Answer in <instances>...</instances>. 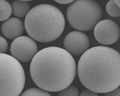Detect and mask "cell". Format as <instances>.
Listing matches in <instances>:
<instances>
[{
  "instance_id": "6da1fadb",
  "label": "cell",
  "mask_w": 120,
  "mask_h": 96,
  "mask_svg": "<svg viewBox=\"0 0 120 96\" xmlns=\"http://www.w3.org/2000/svg\"><path fill=\"white\" fill-rule=\"evenodd\" d=\"M79 79L87 89L106 93L120 85V54L113 48L96 46L83 53L76 68Z\"/></svg>"
},
{
  "instance_id": "7a4b0ae2",
  "label": "cell",
  "mask_w": 120,
  "mask_h": 96,
  "mask_svg": "<svg viewBox=\"0 0 120 96\" xmlns=\"http://www.w3.org/2000/svg\"><path fill=\"white\" fill-rule=\"evenodd\" d=\"M30 72L33 82L41 89L57 92L74 81L76 64L73 56L64 49L51 46L40 50L34 56Z\"/></svg>"
},
{
  "instance_id": "3957f363",
  "label": "cell",
  "mask_w": 120,
  "mask_h": 96,
  "mask_svg": "<svg viewBox=\"0 0 120 96\" xmlns=\"http://www.w3.org/2000/svg\"><path fill=\"white\" fill-rule=\"evenodd\" d=\"M65 18L59 8L51 4H40L28 12L25 18L24 28L34 41L49 43L63 33Z\"/></svg>"
},
{
  "instance_id": "277c9868",
  "label": "cell",
  "mask_w": 120,
  "mask_h": 96,
  "mask_svg": "<svg viewBox=\"0 0 120 96\" xmlns=\"http://www.w3.org/2000/svg\"><path fill=\"white\" fill-rule=\"evenodd\" d=\"M67 18L74 28L89 31L93 30L103 17L101 5L94 0H76L67 9Z\"/></svg>"
},
{
  "instance_id": "5b68a950",
  "label": "cell",
  "mask_w": 120,
  "mask_h": 96,
  "mask_svg": "<svg viewBox=\"0 0 120 96\" xmlns=\"http://www.w3.org/2000/svg\"><path fill=\"white\" fill-rule=\"evenodd\" d=\"M25 80L21 64L11 56L0 53V96H19Z\"/></svg>"
},
{
  "instance_id": "8992f818",
  "label": "cell",
  "mask_w": 120,
  "mask_h": 96,
  "mask_svg": "<svg viewBox=\"0 0 120 96\" xmlns=\"http://www.w3.org/2000/svg\"><path fill=\"white\" fill-rule=\"evenodd\" d=\"M11 56L20 62H28L38 52L37 44L27 36H20L14 40L10 48Z\"/></svg>"
},
{
  "instance_id": "52a82bcc",
  "label": "cell",
  "mask_w": 120,
  "mask_h": 96,
  "mask_svg": "<svg viewBox=\"0 0 120 96\" xmlns=\"http://www.w3.org/2000/svg\"><path fill=\"white\" fill-rule=\"evenodd\" d=\"M94 35L101 44L105 45H112L117 42L120 38V27L111 20H101L94 28Z\"/></svg>"
},
{
  "instance_id": "ba28073f",
  "label": "cell",
  "mask_w": 120,
  "mask_h": 96,
  "mask_svg": "<svg viewBox=\"0 0 120 96\" xmlns=\"http://www.w3.org/2000/svg\"><path fill=\"white\" fill-rule=\"evenodd\" d=\"M64 47L71 56H82L89 49L90 40L84 32L78 31H71L64 38Z\"/></svg>"
},
{
  "instance_id": "9c48e42d",
  "label": "cell",
  "mask_w": 120,
  "mask_h": 96,
  "mask_svg": "<svg viewBox=\"0 0 120 96\" xmlns=\"http://www.w3.org/2000/svg\"><path fill=\"white\" fill-rule=\"evenodd\" d=\"M1 31L3 35L7 38L15 39L23 34L24 31V25L21 20L17 18H10L3 23Z\"/></svg>"
},
{
  "instance_id": "30bf717a",
  "label": "cell",
  "mask_w": 120,
  "mask_h": 96,
  "mask_svg": "<svg viewBox=\"0 0 120 96\" xmlns=\"http://www.w3.org/2000/svg\"><path fill=\"white\" fill-rule=\"evenodd\" d=\"M12 13L18 18H24L30 10V4L25 1H15L11 5Z\"/></svg>"
},
{
  "instance_id": "8fae6325",
  "label": "cell",
  "mask_w": 120,
  "mask_h": 96,
  "mask_svg": "<svg viewBox=\"0 0 120 96\" xmlns=\"http://www.w3.org/2000/svg\"><path fill=\"white\" fill-rule=\"evenodd\" d=\"M10 4L6 0H0V21H6L11 15Z\"/></svg>"
},
{
  "instance_id": "7c38bea8",
  "label": "cell",
  "mask_w": 120,
  "mask_h": 96,
  "mask_svg": "<svg viewBox=\"0 0 120 96\" xmlns=\"http://www.w3.org/2000/svg\"><path fill=\"white\" fill-rule=\"evenodd\" d=\"M106 11L109 16L112 17H120V8L116 5L115 0H111L107 3L106 5Z\"/></svg>"
},
{
  "instance_id": "4fadbf2b",
  "label": "cell",
  "mask_w": 120,
  "mask_h": 96,
  "mask_svg": "<svg viewBox=\"0 0 120 96\" xmlns=\"http://www.w3.org/2000/svg\"><path fill=\"white\" fill-rule=\"evenodd\" d=\"M19 96H51L47 91L33 87L24 91Z\"/></svg>"
},
{
  "instance_id": "5bb4252c",
  "label": "cell",
  "mask_w": 120,
  "mask_h": 96,
  "mask_svg": "<svg viewBox=\"0 0 120 96\" xmlns=\"http://www.w3.org/2000/svg\"><path fill=\"white\" fill-rule=\"evenodd\" d=\"M58 96H79V91L76 86L70 85L66 89L59 91Z\"/></svg>"
},
{
  "instance_id": "9a60e30c",
  "label": "cell",
  "mask_w": 120,
  "mask_h": 96,
  "mask_svg": "<svg viewBox=\"0 0 120 96\" xmlns=\"http://www.w3.org/2000/svg\"><path fill=\"white\" fill-rule=\"evenodd\" d=\"M8 48V43L5 38L0 37V53H5Z\"/></svg>"
},
{
  "instance_id": "2e32d148",
  "label": "cell",
  "mask_w": 120,
  "mask_h": 96,
  "mask_svg": "<svg viewBox=\"0 0 120 96\" xmlns=\"http://www.w3.org/2000/svg\"><path fill=\"white\" fill-rule=\"evenodd\" d=\"M105 96H120V87L116 88L113 91L105 93Z\"/></svg>"
},
{
  "instance_id": "e0dca14e",
  "label": "cell",
  "mask_w": 120,
  "mask_h": 96,
  "mask_svg": "<svg viewBox=\"0 0 120 96\" xmlns=\"http://www.w3.org/2000/svg\"><path fill=\"white\" fill-rule=\"evenodd\" d=\"M79 96H98V94L97 93H94L93 91L86 89L82 91L80 93V95H79Z\"/></svg>"
},
{
  "instance_id": "ac0fdd59",
  "label": "cell",
  "mask_w": 120,
  "mask_h": 96,
  "mask_svg": "<svg viewBox=\"0 0 120 96\" xmlns=\"http://www.w3.org/2000/svg\"><path fill=\"white\" fill-rule=\"evenodd\" d=\"M55 2L60 4H70L73 1L71 0H55Z\"/></svg>"
},
{
  "instance_id": "d6986e66",
  "label": "cell",
  "mask_w": 120,
  "mask_h": 96,
  "mask_svg": "<svg viewBox=\"0 0 120 96\" xmlns=\"http://www.w3.org/2000/svg\"><path fill=\"white\" fill-rule=\"evenodd\" d=\"M115 4H116V5H117L119 8H120V0H115Z\"/></svg>"
}]
</instances>
